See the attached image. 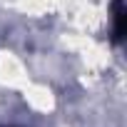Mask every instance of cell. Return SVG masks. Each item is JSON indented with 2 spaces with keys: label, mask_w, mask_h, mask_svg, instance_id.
<instances>
[{
  "label": "cell",
  "mask_w": 127,
  "mask_h": 127,
  "mask_svg": "<svg viewBox=\"0 0 127 127\" xmlns=\"http://www.w3.org/2000/svg\"><path fill=\"white\" fill-rule=\"evenodd\" d=\"M112 30H115V42H122L125 37V3L122 0L112 3Z\"/></svg>",
  "instance_id": "cell-1"
}]
</instances>
